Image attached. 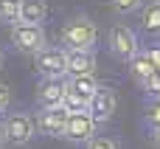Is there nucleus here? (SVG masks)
<instances>
[{
    "label": "nucleus",
    "mask_w": 160,
    "mask_h": 149,
    "mask_svg": "<svg viewBox=\"0 0 160 149\" xmlns=\"http://www.w3.org/2000/svg\"><path fill=\"white\" fill-rule=\"evenodd\" d=\"M146 54H149V59L155 62V68L160 70V45H152V48H146Z\"/></svg>",
    "instance_id": "obj_20"
},
{
    "label": "nucleus",
    "mask_w": 160,
    "mask_h": 149,
    "mask_svg": "<svg viewBox=\"0 0 160 149\" xmlns=\"http://www.w3.org/2000/svg\"><path fill=\"white\" fill-rule=\"evenodd\" d=\"M115 107H118L115 90H110V87H98V90H96V96H93V99H90V104H87V113L93 116V121H96V124H107V121L115 116Z\"/></svg>",
    "instance_id": "obj_8"
},
{
    "label": "nucleus",
    "mask_w": 160,
    "mask_h": 149,
    "mask_svg": "<svg viewBox=\"0 0 160 149\" xmlns=\"http://www.w3.org/2000/svg\"><path fill=\"white\" fill-rule=\"evenodd\" d=\"M65 62H68V76H84V73H93L96 54L93 51H68L65 48Z\"/></svg>",
    "instance_id": "obj_10"
},
{
    "label": "nucleus",
    "mask_w": 160,
    "mask_h": 149,
    "mask_svg": "<svg viewBox=\"0 0 160 149\" xmlns=\"http://www.w3.org/2000/svg\"><path fill=\"white\" fill-rule=\"evenodd\" d=\"M34 68L39 70L42 79H65V76H68L65 48H51V45H45L42 51L34 54Z\"/></svg>",
    "instance_id": "obj_4"
},
{
    "label": "nucleus",
    "mask_w": 160,
    "mask_h": 149,
    "mask_svg": "<svg viewBox=\"0 0 160 149\" xmlns=\"http://www.w3.org/2000/svg\"><path fill=\"white\" fill-rule=\"evenodd\" d=\"M20 3L22 0H0V20L3 23H20Z\"/></svg>",
    "instance_id": "obj_14"
},
{
    "label": "nucleus",
    "mask_w": 160,
    "mask_h": 149,
    "mask_svg": "<svg viewBox=\"0 0 160 149\" xmlns=\"http://www.w3.org/2000/svg\"><path fill=\"white\" fill-rule=\"evenodd\" d=\"M146 124L152 130H160V99H152L146 104Z\"/></svg>",
    "instance_id": "obj_16"
},
{
    "label": "nucleus",
    "mask_w": 160,
    "mask_h": 149,
    "mask_svg": "<svg viewBox=\"0 0 160 149\" xmlns=\"http://www.w3.org/2000/svg\"><path fill=\"white\" fill-rule=\"evenodd\" d=\"M96 39H98L96 23L84 14H76L62 25V42L68 51H93Z\"/></svg>",
    "instance_id": "obj_1"
},
{
    "label": "nucleus",
    "mask_w": 160,
    "mask_h": 149,
    "mask_svg": "<svg viewBox=\"0 0 160 149\" xmlns=\"http://www.w3.org/2000/svg\"><path fill=\"white\" fill-rule=\"evenodd\" d=\"M152 132H155V144L160 146V130H152Z\"/></svg>",
    "instance_id": "obj_21"
},
{
    "label": "nucleus",
    "mask_w": 160,
    "mask_h": 149,
    "mask_svg": "<svg viewBox=\"0 0 160 149\" xmlns=\"http://www.w3.org/2000/svg\"><path fill=\"white\" fill-rule=\"evenodd\" d=\"M110 6L118 14H132V11H138L143 6V0H110Z\"/></svg>",
    "instance_id": "obj_15"
},
{
    "label": "nucleus",
    "mask_w": 160,
    "mask_h": 149,
    "mask_svg": "<svg viewBox=\"0 0 160 149\" xmlns=\"http://www.w3.org/2000/svg\"><path fill=\"white\" fill-rule=\"evenodd\" d=\"M11 45L20 54L34 56L37 51H42L48 45V37L42 31V25H28V23H11Z\"/></svg>",
    "instance_id": "obj_3"
},
{
    "label": "nucleus",
    "mask_w": 160,
    "mask_h": 149,
    "mask_svg": "<svg viewBox=\"0 0 160 149\" xmlns=\"http://www.w3.org/2000/svg\"><path fill=\"white\" fill-rule=\"evenodd\" d=\"M45 17H48V6H45V0H22V3H20V23L42 25Z\"/></svg>",
    "instance_id": "obj_12"
},
{
    "label": "nucleus",
    "mask_w": 160,
    "mask_h": 149,
    "mask_svg": "<svg viewBox=\"0 0 160 149\" xmlns=\"http://www.w3.org/2000/svg\"><path fill=\"white\" fill-rule=\"evenodd\" d=\"M0 135H3V144L25 146V144L37 135L34 118H31L28 113H11V116H6V121L0 124Z\"/></svg>",
    "instance_id": "obj_2"
},
{
    "label": "nucleus",
    "mask_w": 160,
    "mask_h": 149,
    "mask_svg": "<svg viewBox=\"0 0 160 149\" xmlns=\"http://www.w3.org/2000/svg\"><path fill=\"white\" fill-rule=\"evenodd\" d=\"M141 28L152 37H160V3L152 0L143 6V14H141Z\"/></svg>",
    "instance_id": "obj_13"
},
{
    "label": "nucleus",
    "mask_w": 160,
    "mask_h": 149,
    "mask_svg": "<svg viewBox=\"0 0 160 149\" xmlns=\"http://www.w3.org/2000/svg\"><path fill=\"white\" fill-rule=\"evenodd\" d=\"M0 144H3V135H0Z\"/></svg>",
    "instance_id": "obj_23"
},
{
    "label": "nucleus",
    "mask_w": 160,
    "mask_h": 149,
    "mask_svg": "<svg viewBox=\"0 0 160 149\" xmlns=\"http://www.w3.org/2000/svg\"><path fill=\"white\" fill-rule=\"evenodd\" d=\"M155 70H158V68H155V62L149 59V54H146V51H138V54L129 59V76H132L138 85H143Z\"/></svg>",
    "instance_id": "obj_11"
},
{
    "label": "nucleus",
    "mask_w": 160,
    "mask_h": 149,
    "mask_svg": "<svg viewBox=\"0 0 160 149\" xmlns=\"http://www.w3.org/2000/svg\"><path fill=\"white\" fill-rule=\"evenodd\" d=\"M96 121L93 116L84 110V113H70L68 121H65V130H62V138L65 141H73V144H87L93 135H96Z\"/></svg>",
    "instance_id": "obj_6"
},
{
    "label": "nucleus",
    "mask_w": 160,
    "mask_h": 149,
    "mask_svg": "<svg viewBox=\"0 0 160 149\" xmlns=\"http://www.w3.org/2000/svg\"><path fill=\"white\" fill-rule=\"evenodd\" d=\"M141 87H143V93H146V96L160 99V70H155V73H152V76H149V79H146Z\"/></svg>",
    "instance_id": "obj_17"
},
{
    "label": "nucleus",
    "mask_w": 160,
    "mask_h": 149,
    "mask_svg": "<svg viewBox=\"0 0 160 149\" xmlns=\"http://www.w3.org/2000/svg\"><path fill=\"white\" fill-rule=\"evenodd\" d=\"M8 101H11V90H8L6 85H0V113L8 107Z\"/></svg>",
    "instance_id": "obj_19"
},
{
    "label": "nucleus",
    "mask_w": 160,
    "mask_h": 149,
    "mask_svg": "<svg viewBox=\"0 0 160 149\" xmlns=\"http://www.w3.org/2000/svg\"><path fill=\"white\" fill-rule=\"evenodd\" d=\"M0 65H3V48H0Z\"/></svg>",
    "instance_id": "obj_22"
},
{
    "label": "nucleus",
    "mask_w": 160,
    "mask_h": 149,
    "mask_svg": "<svg viewBox=\"0 0 160 149\" xmlns=\"http://www.w3.org/2000/svg\"><path fill=\"white\" fill-rule=\"evenodd\" d=\"M87 149H118V146H115V141H110L104 135H93L87 141Z\"/></svg>",
    "instance_id": "obj_18"
},
{
    "label": "nucleus",
    "mask_w": 160,
    "mask_h": 149,
    "mask_svg": "<svg viewBox=\"0 0 160 149\" xmlns=\"http://www.w3.org/2000/svg\"><path fill=\"white\" fill-rule=\"evenodd\" d=\"M68 93V79H42L37 87V101L39 107H62Z\"/></svg>",
    "instance_id": "obj_9"
},
{
    "label": "nucleus",
    "mask_w": 160,
    "mask_h": 149,
    "mask_svg": "<svg viewBox=\"0 0 160 149\" xmlns=\"http://www.w3.org/2000/svg\"><path fill=\"white\" fill-rule=\"evenodd\" d=\"M158 3H160V0H158Z\"/></svg>",
    "instance_id": "obj_24"
},
{
    "label": "nucleus",
    "mask_w": 160,
    "mask_h": 149,
    "mask_svg": "<svg viewBox=\"0 0 160 149\" xmlns=\"http://www.w3.org/2000/svg\"><path fill=\"white\" fill-rule=\"evenodd\" d=\"M65 121H68L65 107H42V110L34 116V127H37V132L51 135V138H62Z\"/></svg>",
    "instance_id": "obj_7"
},
{
    "label": "nucleus",
    "mask_w": 160,
    "mask_h": 149,
    "mask_svg": "<svg viewBox=\"0 0 160 149\" xmlns=\"http://www.w3.org/2000/svg\"><path fill=\"white\" fill-rule=\"evenodd\" d=\"M107 45H110V51H112L121 62H129V59L141 51L135 31H132L129 25H121V23H115V25L110 28V34H107Z\"/></svg>",
    "instance_id": "obj_5"
}]
</instances>
